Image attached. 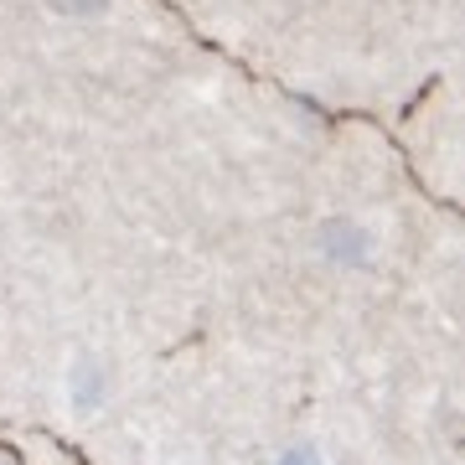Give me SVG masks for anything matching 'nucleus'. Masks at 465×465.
<instances>
[{
    "label": "nucleus",
    "mask_w": 465,
    "mask_h": 465,
    "mask_svg": "<svg viewBox=\"0 0 465 465\" xmlns=\"http://www.w3.org/2000/svg\"><path fill=\"white\" fill-rule=\"evenodd\" d=\"M316 249L326 264L336 269H362L372 259V232L362 223H351V217H331V223H321L316 232Z\"/></svg>",
    "instance_id": "obj_1"
},
{
    "label": "nucleus",
    "mask_w": 465,
    "mask_h": 465,
    "mask_svg": "<svg viewBox=\"0 0 465 465\" xmlns=\"http://www.w3.org/2000/svg\"><path fill=\"white\" fill-rule=\"evenodd\" d=\"M67 399H73V409L78 414H94V409H104V399H109V372H104V362H78L73 372H67Z\"/></svg>",
    "instance_id": "obj_2"
},
{
    "label": "nucleus",
    "mask_w": 465,
    "mask_h": 465,
    "mask_svg": "<svg viewBox=\"0 0 465 465\" xmlns=\"http://www.w3.org/2000/svg\"><path fill=\"white\" fill-rule=\"evenodd\" d=\"M52 11H63V16H99L109 11V0H47Z\"/></svg>",
    "instance_id": "obj_3"
},
{
    "label": "nucleus",
    "mask_w": 465,
    "mask_h": 465,
    "mask_svg": "<svg viewBox=\"0 0 465 465\" xmlns=\"http://www.w3.org/2000/svg\"><path fill=\"white\" fill-rule=\"evenodd\" d=\"M280 465H326V460H321L311 445H290V450L280 455Z\"/></svg>",
    "instance_id": "obj_4"
}]
</instances>
